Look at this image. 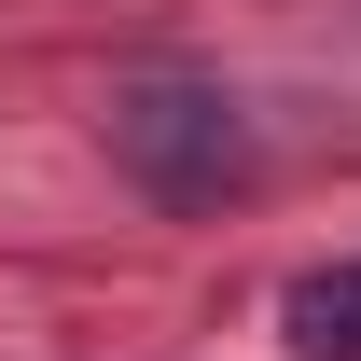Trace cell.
<instances>
[{"label": "cell", "instance_id": "1", "mask_svg": "<svg viewBox=\"0 0 361 361\" xmlns=\"http://www.w3.org/2000/svg\"><path fill=\"white\" fill-rule=\"evenodd\" d=\"M111 153H126L167 209H209L236 167H250V139H236V97H209V84H139L126 111H111Z\"/></svg>", "mask_w": 361, "mask_h": 361}, {"label": "cell", "instance_id": "2", "mask_svg": "<svg viewBox=\"0 0 361 361\" xmlns=\"http://www.w3.org/2000/svg\"><path fill=\"white\" fill-rule=\"evenodd\" d=\"M292 348H319V361H361V264H319L306 292H292Z\"/></svg>", "mask_w": 361, "mask_h": 361}]
</instances>
